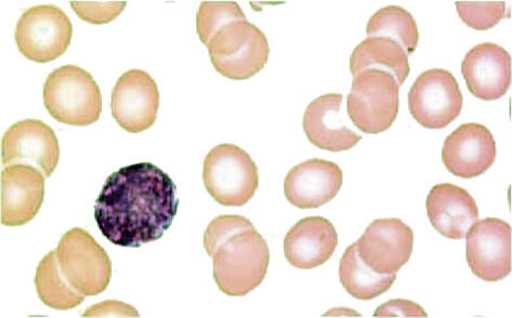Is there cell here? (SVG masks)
I'll return each instance as SVG.
<instances>
[{"label":"cell","instance_id":"7402d4cb","mask_svg":"<svg viewBox=\"0 0 512 318\" xmlns=\"http://www.w3.org/2000/svg\"><path fill=\"white\" fill-rule=\"evenodd\" d=\"M339 277L347 293L363 301L387 293L397 280V274H378L367 267L359 256L356 243L350 245L341 258Z\"/></svg>","mask_w":512,"mask_h":318},{"label":"cell","instance_id":"9c48e42d","mask_svg":"<svg viewBox=\"0 0 512 318\" xmlns=\"http://www.w3.org/2000/svg\"><path fill=\"white\" fill-rule=\"evenodd\" d=\"M463 103V94L455 76L442 69L420 74L409 94L412 116L427 129L448 127L461 115Z\"/></svg>","mask_w":512,"mask_h":318},{"label":"cell","instance_id":"f1b7e54d","mask_svg":"<svg viewBox=\"0 0 512 318\" xmlns=\"http://www.w3.org/2000/svg\"><path fill=\"white\" fill-rule=\"evenodd\" d=\"M83 317H139L138 311L122 301L107 300L88 308Z\"/></svg>","mask_w":512,"mask_h":318},{"label":"cell","instance_id":"d6986e66","mask_svg":"<svg viewBox=\"0 0 512 318\" xmlns=\"http://www.w3.org/2000/svg\"><path fill=\"white\" fill-rule=\"evenodd\" d=\"M338 245L333 223L323 217L298 221L284 240V254L294 268L311 270L332 258Z\"/></svg>","mask_w":512,"mask_h":318},{"label":"cell","instance_id":"d4e9b609","mask_svg":"<svg viewBox=\"0 0 512 318\" xmlns=\"http://www.w3.org/2000/svg\"><path fill=\"white\" fill-rule=\"evenodd\" d=\"M240 5L235 2H203L196 16V30L206 46L209 39L222 26L233 20L245 19Z\"/></svg>","mask_w":512,"mask_h":318},{"label":"cell","instance_id":"4fadbf2b","mask_svg":"<svg viewBox=\"0 0 512 318\" xmlns=\"http://www.w3.org/2000/svg\"><path fill=\"white\" fill-rule=\"evenodd\" d=\"M359 256L378 274H397L413 254L414 232L400 219L373 221L356 243Z\"/></svg>","mask_w":512,"mask_h":318},{"label":"cell","instance_id":"5bb4252c","mask_svg":"<svg viewBox=\"0 0 512 318\" xmlns=\"http://www.w3.org/2000/svg\"><path fill=\"white\" fill-rule=\"evenodd\" d=\"M492 132L480 124L459 126L445 139L442 162L456 177L472 179L487 172L496 159Z\"/></svg>","mask_w":512,"mask_h":318},{"label":"cell","instance_id":"52a82bcc","mask_svg":"<svg viewBox=\"0 0 512 318\" xmlns=\"http://www.w3.org/2000/svg\"><path fill=\"white\" fill-rule=\"evenodd\" d=\"M55 251L61 273L78 293L98 296L110 285L111 259L88 231L74 228L64 233Z\"/></svg>","mask_w":512,"mask_h":318},{"label":"cell","instance_id":"6da1fadb","mask_svg":"<svg viewBox=\"0 0 512 318\" xmlns=\"http://www.w3.org/2000/svg\"><path fill=\"white\" fill-rule=\"evenodd\" d=\"M178 206L173 179L151 163H139L113 172L105 181L95 204V220L112 244L140 248L164 236Z\"/></svg>","mask_w":512,"mask_h":318},{"label":"cell","instance_id":"9a60e30c","mask_svg":"<svg viewBox=\"0 0 512 318\" xmlns=\"http://www.w3.org/2000/svg\"><path fill=\"white\" fill-rule=\"evenodd\" d=\"M43 172L30 165H11L2 171V224L22 227L32 221L45 200Z\"/></svg>","mask_w":512,"mask_h":318},{"label":"cell","instance_id":"30bf717a","mask_svg":"<svg viewBox=\"0 0 512 318\" xmlns=\"http://www.w3.org/2000/svg\"><path fill=\"white\" fill-rule=\"evenodd\" d=\"M469 268L484 282L504 280L511 273V228L501 219L477 221L466 234Z\"/></svg>","mask_w":512,"mask_h":318},{"label":"cell","instance_id":"7c38bea8","mask_svg":"<svg viewBox=\"0 0 512 318\" xmlns=\"http://www.w3.org/2000/svg\"><path fill=\"white\" fill-rule=\"evenodd\" d=\"M59 158V140L55 131L39 119H24L5 132L2 140V163L5 167L30 165L49 178L54 174Z\"/></svg>","mask_w":512,"mask_h":318},{"label":"cell","instance_id":"8992f818","mask_svg":"<svg viewBox=\"0 0 512 318\" xmlns=\"http://www.w3.org/2000/svg\"><path fill=\"white\" fill-rule=\"evenodd\" d=\"M203 182L208 194L220 205L241 207L257 192L258 168L238 145L219 144L205 158Z\"/></svg>","mask_w":512,"mask_h":318},{"label":"cell","instance_id":"ba28073f","mask_svg":"<svg viewBox=\"0 0 512 318\" xmlns=\"http://www.w3.org/2000/svg\"><path fill=\"white\" fill-rule=\"evenodd\" d=\"M73 25L61 8L38 5L23 12L16 29V43L22 55L36 63L55 61L71 45Z\"/></svg>","mask_w":512,"mask_h":318},{"label":"cell","instance_id":"ac0fdd59","mask_svg":"<svg viewBox=\"0 0 512 318\" xmlns=\"http://www.w3.org/2000/svg\"><path fill=\"white\" fill-rule=\"evenodd\" d=\"M344 97L328 94L312 101L304 115V131L308 140L321 150L344 152L354 147L362 137L347 126L341 111Z\"/></svg>","mask_w":512,"mask_h":318},{"label":"cell","instance_id":"e0dca14e","mask_svg":"<svg viewBox=\"0 0 512 318\" xmlns=\"http://www.w3.org/2000/svg\"><path fill=\"white\" fill-rule=\"evenodd\" d=\"M462 73L472 95L483 101L498 100L511 85V57L501 46L479 44L467 53Z\"/></svg>","mask_w":512,"mask_h":318},{"label":"cell","instance_id":"4316f807","mask_svg":"<svg viewBox=\"0 0 512 318\" xmlns=\"http://www.w3.org/2000/svg\"><path fill=\"white\" fill-rule=\"evenodd\" d=\"M76 15L91 24H107L121 15L126 2H71Z\"/></svg>","mask_w":512,"mask_h":318},{"label":"cell","instance_id":"7a4b0ae2","mask_svg":"<svg viewBox=\"0 0 512 318\" xmlns=\"http://www.w3.org/2000/svg\"><path fill=\"white\" fill-rule=\"evenodd\" d=\"M206 253L213 259L215 282L230 297H243L264 282L270 250L247 218L219 216L204 234Z\"/></svg>","mask_w":512,"mask_h":318},{"label":"cell","instance_id":"44dd1931","mask_svg":"<svg viewBox=\"0 0 512 318\" xmlns=\"http://www.w3.org/2000/svg\"><path fill=\"white\" fill-rule=\"evenodd\" d=\"M369 69L390 73L401 86L408 79L411 66L409 56L393 39L388 37H367L353 50L350 57L352 76Z\"/></svg>","mask_w":512,"mask_h":318},{"label":"cell","instance_id":"2e32d148","mask_svg":"<svg viewBox=\"0 0 512 318\" xmlns=\"http://www.w3.org/2000/svg\"><path fill=\"white\" fill-rule=\"evenodd\" d=\"M340 167L324 159L313 158L288 172L284 181L287 201L300 209H314L330 203L343 187Z\"/></svg>","mask_w":512,"mask_h":318},{"label":"cell","instance_id":"3957f363","mask_svg":"<svg viewBox=\"0 0 512 318\" xmlns=\"http://www.w3.org/2000/svg\"><path fill=\"white\" fill-rule=\"evenodd\" d=\"M206 47L216 71L233 81L257 75L270 56L266 34L247 18L220 26Z\"/></svg>","mask_w":512,"mask_h":318},{"label":"cell","instance_id":"603a6c76","mask_svg":"<svg viewBox=\"0 0 512 318\" xmlns=\"http://www.w3.org/2000/svg\"><path fill=\"white\" fill-rule=\"evenodd\" d=\"M37 295L45 306L68 311L80 307L85 296L78 293L61 273L56 251L52 250L39 262L35 281Z\"/></svg>","mask_w":512,"mask_h":318},{"label":"cell","instance_id":"8fae6325","mask_svg":"<svg viewBox=\"0 0 512 318\" xmlns=\"http://www.w3.org/2000/svg\"><path fill=\"white\" fill-rule=\"evenodd\" d=\"M160 91L151 75L130 70L116 82L112 91V116L129 134H140L156 122Z\"/></svg>","mask_w":512,"mask_h":318},{"label":"cell","instance_id":"277c9868","mask_svg":"<svg viewBox=\"0 0 512 318\" xmlns=\"http://www.w3.org/2000/svg\"><path fill=\"white\" fill-rule=\"evenodd\" d=\"M44 105L61 124L89 126L102 112L101 90L93 75L77 65H63L50 73L44 85Z\"/></svg>","mask_w":512,"mask_h":318},{"label":"cell","instance_id":"5b68a950","mask_svg":"<svg viewBox=\"0 0 512 318\" xmlns=\"http://www.w3.org/2000/svg\"><path fill=\"white\" fill-rule=\"evenodd\" d=\"M400 85L388 72L364 70L353 76L347 99L350 121L367 135L388 130L399 114Z\"/></svg>","mask_w":512,"mask_h":318},{"label":"cell","instance_id":"cb8c5ba5","mask_svg":"<svg viewBox=\"0 0 512 318\" xmlns=\"http://www.w3.org/2000/svg\"><path fill=\"white\" fill-rule=\"evenodd\" d=\"M369 37H388L396 41L406 52L412 55L419 42L418 26L409 11L399 6L379 9L366 26Z\"/></svg>","mask_w":512,"mask_h":318},{"label":"cell","instance_id":"ffe728a7","mask_svg":"<svg viewBox=\"0 0 512 318\" xmlns=\"http://www.w3.org/2000/svg\"><path fill=\"white\" fill-rule=\"evenodd\" d=\"M426 206L432 227L450 240H463L479 220L474 197L451 183L435 185L427 197Z\"/></svg>","mask_w":512,"mask_h":318},{"label":"cell","instance_id":"484cf974","mask_svg":"<svg viewBox=\"0 0 512 318\" xmlns=\"http://www.w3.org/2000/svg\"><path fill=\"white\" fill-rule=\"evenodd\" d=\"M455 5L463 22L477 31L490 30L506 17L504 2H457Z\"/></svg>","mask_w":512,"mask_h":318},{"label":"cell","instance_id":"83f0119b","mask_svg":"<svg viewBox=\"0 0 512 318\" xmlns=\"http://www.w3.org/2000/svg\"><path fill=\"white\" fill-rule=\"evenodd\" d=\"M375 317H428L426 311L410 300H390L380 306L374 313Z\"/></svg>","mask_w":512,"mask_h":318}]
</instances>
